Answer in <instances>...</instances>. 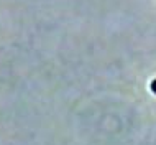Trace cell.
<instances>
[{"label":"cell","mask_w":156,"mask_h":145,"mask_svg":"<svg viewBox=\"0 0 156 145\" xmlns=\"http://www.w3.org/2000/svg\"><path fill=\"white\" fill-rule=\"evenodd\" d=\"M151 91H153L154 94H156V79L153 81V83H151Z\"/></svg>","instance_id":"obj_1"}]
</instances>
